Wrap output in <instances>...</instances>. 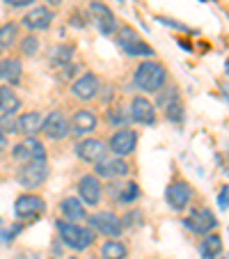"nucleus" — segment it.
<instances>
[{
	"label": "nucleus",
	"mask_w": 229,
	"mask_h": 259,
	"mask_svg": "<svg viewBox=\"0 0 229 259\" xmlns=\"http://www.w3.org/2000/svg\"><path fill=\"white\" fill-rule=\"evenodd\" d=\"M165 80H167V69L161 62H156V60H142L135 69V76H133L135 88L147 94H154L158 90H163Z\"/></svg>",
	"instance_id": "obj_1"
},
{
	"label": "nucleus",
	"mask_w": 229,
	"mask_h": 259,
	"mask_svg": "<svg viewBox=\"0 0 229 259\" xmlns=\"http://www.w3.org/2000/svg\"><path fill=\"white\" fill-rule=\"evenodd\" d=\"M58 227L60 241H62L67 248L76 250V252H83V250L92 248V243L97 241V234H94L92 227H83L78 223H67V220H58L55 223Z\"/></svg>",
	"instance_id": "obj_2"
},
{
	"label": "nucleus",
	"mask_w": 229,
	"mask_h": 259,
	"mask_svg": "<svg viewBox=\"0 0 229 259\" xmlns=\"http://www.w3.org/2000/svg\"><path fill=\"white\" fill-rule=\"evenodd\" d=\"M49 163L46 161H30V163H21L19 172H16V179L23 188L28 191H34V188H39L46 184L49 179Z\"/></svg>",
	"instance_id": "obj_3"
},
{
	"label": "nucleus",
	"mask_w": 229,
	"mask_h": 259,
	"mask_svg": "<svg viewBox=\"0 0 229 259\" xmlns=\"http://www.w3.org/2000/svg\"><path fill=\"white\" fill-rule=\"evenodd\" d=\"M115 39H117L119 49L124 51L126 55H131V58H138V55H154V49L151 46H147L145 41H142V37L135 32L133 28H128V25H124L119 32H115Z\"/></svg>",
	"instance_id": "obj_4"
},
{
	"label": "nucleus",
	"mask_w": 229,
	"mask_h": 259,
	"mask_svg": "<svg viewBox=\"0 0 229 259\" xmlns=\"http://www.w3.org/2000/svg\"><path fill=\"white\" fill-rule=\"evenodd\" d=\"M108 149H110L115 156L126 158L131 156L138 149V131H133L131 126H122L110 136V142H108Z\"/></svg>",
	"instance_id": "obj_5"
},
{
	"label": "nucleus",
	"mask_w": 229,
	"mask_h": 259,
	"mask_svg": "<svg viewBox=\"0 0 229 259\" xmlns=\"http://www.w3.org/2000/svg\"><path fill=\"white\" fill-rule=\"evenodd\" d=\"M87 220H89V225H92V230H97L99 234L108 236V239H119L124 232L122 218L115 211H99V213L89 215Z\"/></svg>",
	"instance_id": "obj_6"
},
{
	"label": "nucleus",
	"mask_w": 229,
	"mask_h": 259,
	"mask_svg": "<svg viewBox=\"0 0 229 259\" xmlns=\"http://www.w3.org/2000/svg\"><path fill=\"white\" fill-rule=\"evenodd\" d=\"M46 211V200L34 193H23L14 202V215L19 220H34Z\"/></svg>",
	"instance_id": "obj_7"
},
{
	"label": "nucleus",
	"mask_w": 229,
	"mask_h": 259,
	"mask_svg": "<svg viewBox=\"0 0 229 259\" xmlns=\"http://www.w3.org/2000/svg\"><path fill=\"white\" fill-rule=\"evenodd\" d=\"M12 158L19 163H30V161H46V147L37 138H25L23 142H16L12 147Z\"/></svg>",
	"instance_id": "obj_8"
},
{
	"label": "nucleus",
	"mask_w": 229,
	"mask_h": 259,
	"mask_svg": "<svg viewBox=\"0 0 229 259\" xmlns=\"http://www.w3.org/2000/svg\"><path fill=\"white\" fill-rule=\"evenodd\" d=\"M193 195H195V193H193V186H190L186 179H174L165 191L167 204H170V209H174V211L188 209L190 202H193Z\"/></svg>",
	"instance_id": "obj_9"
},
{
	"label": "nucleus",
	"mask_w": 229,
	"mask_h": 259,
	"mask_svg": "<svg viewBox=\"0 0 229 259\" xmlns=\"http://www.w3.org/2000/svg\"><path fill=\"white\" fill-rule=\"evenodd\" d=\"M97 126H99L97 110H92V108H80V110L73 113L71 122H69V133H73V136H78V138H85V136H92V133L97 131Z\"/></svg>",
	"instance_id": "obj_10"
},
{
	"label": "nucleus",
	"mask_w": 229,
	"mask_h": 259,
	"mask_svg": "<svg viewBox=\"0 0 229 259\" xmlns=\"http://www.w3.org/2000/svg\"><path fill=\"white\" fill-rule=\"evenodd\" d=\"M89 14H92L94 25L99 28V32L101 34L110 37V34L117 32V19H115V14L110 12V7H108L106 3H101V0L89 3Z\"/></svg>",
	"instance_id": "obj_11"
},
{
	"label": "nucleus",
	"mask_w": 229,
	"mask_h": 259,
	"mask_svg": "<svg viewBox=\"0 0 229 259\" xmlns=\"http://www.w3.org/2000/svg\"><path fill=\"white\" fill-rule=\"evenodd\" d=\"M78 200L87 206H99L103 200V184L99 177L85 175L78 179Z\"/></svg>",
	"instance_id": "obj_12"
},
{
	"label": "nucleus",
	"mask_w": 229,
	"mask_h": 259,
	"mask_svg": "<svg viewBox=\"0 0 229 259\" xmlns=\"http://www.w3.org/2000/svg\"><path fill=\"white\" fill-rule=\"evenodd\" d=\"M99 90H101V80H99V76L94 71L83 73L78 80H73L71 83V94L78 99V101H83V103L97 99Z\"/></svg>",
	"instance_id": "obj_13"
},
{
	"label": "nucleus",
	"mask_w": 229,
	"mask_h": 259,
	"mask_svg": "<svg viewBox=\"0 0 229 259\" xmlns=\"http://www.w3.org/2000/svg\"><path fill=\"white\" fill-rule=\"evenodd\" d=\"M184 225L188 227L190 232H195V234H209V232H213L215 227H218V218H215L213 213H211L206 206H202V209H195L193 213L188 215V218L184 220Z\"/></svg>",
	"instance_id": "obj_14"
},
{
	"label": "nucleus",
	"mask_w": 229,
	"mask_h": 259,
	"mask_svg": "<svg viewBox=\"0 0 229 259\" xmlns=\"http://www.w3.org/2000/svg\"><path fill=\"white\" fill-rule=\"evenodd\" d=\"M158 103L163 106L165 110V119L172 124H181L184 122V103H181V97H179V90L176 88H170L167 92L161 94Z\"/></svg>",
	"instance_id": "obj_15"
},
{
	"label": "nucleus",
	"mask_w": 229,
	"mask_h": 259,
	"mask_svg": "<svg viewBox=\"0 0 229 259\" xmlns=\"http://www.w3.org/2000/svg\"><path fill=\"white\" fill-rule=\"evenodd\" d=\"M106 142L99 140V138H85V140H80L78 145H76V156L80 158V161L85 163H97L101 161V158H106Z\"/></svg>",
	"instance_id": "obj_16"
},
{
	"label": "nucleus",
	"mask_w": 229,
	"mask_h": 259,
	"mask_svg": "<svg viewBox=\"0 0 229 259\" xmlns=\"http://www.w3.org/2000/svg\"><path fill=\"white\" fill-rule=\"evenodd\" d=\"M128 117L138 124H154L156 122V106L149 101L147 97H133L131 99V113Z\"/></svg>",
	"instance_id": "obj_17"
},
{
	"label": "nucleus",
	"mask_w": 229,
	"mask_h": 259,
	"mask_svg": "<svg viewBox=\"0 0 229 259\" xmlns=\"http://www.w3.org/2000/svg\"><path fill=\"white\" fill-rule=\"evenodd\" d=\"M51 23H53V12L49 10V7H32V10L28 12V14L21 19V25L28 30H32V32H41V30H49Z\"/></svg>",
	"instance_id": "obj_18"
},
{
	"label": "nucleus",
	"mask_w": 229,
	"mask_h": 259,
	"mask_svg": "<svg viewBox=\"0 0 229 259\" xmlns=\"http://www.w3.org/2000/svg\"><path fill=\"white\" fill-rule=\"evenodd\" d=\"M41 133H44L49 140H64L69 136V122L60 110L51 113L49 117H44V124H41Z\"/></svg>",
	"instance_id": "obj_19"
},
{
	"label": "nucleus",
	"mask_w": 229,
	"mask_h": 259,
	"mask_svg": "<svg viewBox=\"0 0 229 259\" xmlns=\"http://www.w3.org/2000/svg\"><path fill=\"white\" fill-rule=\"evenodd\" d=\"M41 124H44V113L30 110V113H23L21 117H16L14 133H21V136H25V138H32L34 133L41 131Z\"/></svg>",
	"instance_id": "obj_20"
},
{
	"label": "nucleus",
	"mask_w": 229,
	"mask_h": 259,
	"mask_svg": "<svg viewBox=\"0 0 229 259\" xmlns=\"http://www.w3.org/2000/svg\"><path fill=\"white\" fill-rule=\"evenodd\" d=\"M23 73V64L19 58H3L0 60V85H16Z\"/></svg>",
	"instance_id": "obj_21"
},
{
	"label": "nucleus",
	"mask_w": 229,
	"mask_h": 259,
	"mask_svg": "<svg viewBox=\"0 0 229 259\" xmlns=\"http://www.w3.org/2000/svg\"><path fill=\"white\" fill-rule=\"evenodd\" d=\"M60 211H62L67 223H80V220H87V211H85V204L78 200V197H64L60 202Z\"/></svg>",
	"instance_id": "obj_22"
},
{
	"label": "nucleus",
	"mask_w": 229,
	"mask_h": 259,
	"mask_svg": "<svg viewBox=\"0 0 229 259\" xmlns=\"http://www.w3.org/2000/svg\"><path fill=\"white\" fill-rule=\"evenodd\" d=\"M21 108V99L10 85H0V115H16Z\"/></svg>",
	"instance_id": "obj_23"
},
{
	"label": "nucleus",
	"mask_w": 229,
	"mask_h": 259,
	"mask_svg": "<svg viewBox=\"0 0 229 259\" xmlns=\"http://www.w3.org/2000/svg\"><path fill=\"white\" fill-rule=\"evenodd\" d=\"M200 252L204 259H215L222 252V236L215 234V232H209V234L202 236L200 241Z\"/></svg>",
	"instance_id": "obj_24"
},
{
	"label": "nucleus",
	"mask_w": 229,
	"mask_h": 259,
	"mask_svg": "<svg viewBox=\"0 0 229 259\" xmlns=\"http://www.w3.org/2000/svg\"><path fill=\"white\" fill-rule=\"evenodd\" d=\"M16 41H19V23L10 21L0 25V53H7L12 46H16Z\"/></svg>",
	"instance_id": "obj_25"
},
{
	"label": "nucleus",
	"mask_w": 229,
	"mask_h": 259,
	"mask_svg": "<svg viewBox=\"0 0 229 259\" xmlns=\"http://www.w3.org/2000/svg\"><path fill=\"white\" fill-rule=\"evenodd\" d=\"M73 46H69V44H60V46H55L53 49V53H51V67H58V69H62V67H67V64H71L73 62Z\"/></svg>",
	"instance_id": "obj_26"
},
{
	"label": "nucleus",
	"mask_w": 229,
	"mask_h": 259,
	"mask_svg": "<svg viewBox=\"0 0 229 259\" xmlns=\"http://www.w3.org/2000/svg\"><path fill=\"white\" fill-rule=\"evenodd\" d=\"M128 248L117 239H108L101 245V259H126Z\"/></svg>",
	"instance_id": "obj_27"
},
{
	"label": "nucleus",
	"mask_w": 229,
	"mask_h": 259,
	"mask_svg": "<svg viewBox=\"0 0 229 259\" xmlns=\"http://www.w3.org/2000/svg\"><path fill=\"white\" fill-rule=\"evenodd\" d=\"M138 197H140V186H138L135 181L122 184V188H119V195H117L119 204H133V202H138Z\"/></svg>",
	"instance_id": "obj_28"
},
{
	"label": "nucleus",
	"mask_w": 229,
	"mask_h": 259,
	"mask_svg": "<svg viewBox=\"0 0 229 259\" xmlns=\"http://www.w3.org/2000/svg\"><path fill=\"white\" fill-rule=\"evenodd\" d=\"M21 53L25 55V58H32V55H37V51H39V39L34 37V34H28V37H23L19 44Z\"/></svg>",
	"instance_id": "obj_29"
},
{
	"label": "nucleus",
	"mask_w": 229,
	"mask_h": 259,
	"mask_svg": "<svg viewBox=\"0 0 229 259\" xmlns=\"http://www.w3.org/2000/svg\"><path fill=\"white\" fill-rule=\"evenodd\" d=\"M94 177H99V179H112V167H110V158H101V161L94 163Z\"/></svg>",
	"instance_id": "obj_30"
},
{
	"label": "nucleus",
	"mask_w": 229,
	"mask_h": 259,
	"mask_svg": "<svg viewBox=\"0 0 229 259\" xmlns=\"http://www.w3.org/2000/svg\"><path fill=\"white\" fill-rule=\"evenodd\" d=\"M110 167H112V175H115V177H126L128 170H131V167H128V163L124 161V158H119V156L112 158V161H110Z\"/></svg>",
	"instance_id": "obj_31"
},
{
	"label": "nucleus",
	"mask_w": 229,
	"mask_h": 259,
	"mask_svg": "<svg viewBox=\"0 0 229 259\" xmlns=\"http://www.w3.org/2000/svg\"><path fill=\"white\" fill-rule=\"evenodd\" d=\"M140 225H142V213H140V211H135V209L128 211V213L122 218V227H124V230H126V227H140Z\"/></svg>",
	"instance_id": "obj_32"
},
{
	"label": "nucleus",
	"mask_w": 229,
	"mask_h": 259,
	"mask_svg": "<svg viewBox=\"0 0 229 259\" xmlns=\"http://www.w3.org/2000/svg\"><path fill=\"white\" fill-rule=\"evenodd\" d=\"M106 119L110 124H126L131 117H128L126 110H122V108H115V110H110V113L106 115Z\"/></svg>",
	"instance_id": "obj_33"
},
{
	"label": "nucleus",
	"mask_w": 229,
	"mask_h": 259,
	"mask_svg": "<svg viewBox=\"0 0 229 259\" xmlns=\"http://www.w3.org/2000/svg\"><path fill=\"white\" fill-rule=\"evenodd\" d=\"M227 191H229V188L222 186V188H220V193H218V206L222 211H227Z\"/></svg>",
	"instance_id": "obj_34"
},
{
	"label": "nucleus",
	"mask_w": 229,
	"mask_h": 259,
	"mask_svg": "<svg viewBox=\"0 0 229 259\" xmlns=\"http://www.w3.org/2000/svg\"><path fill=\"white\" fill-rule=\"evenodd\" d=\"M10 7H30L34 0H5Z\"/></svg>",
	"instance_id": "obj_35"
},
{
	"label": "nucleus",
	"mask_w": 229,
	"mask_h": 259,
	"mask_svg": "<svg viewBox=\"0 0 229 259\" xmlns=\"http://www.w3.org/2000/svg\"><path fill=\"white\" fill-rule=\"evenodd\" d=\"M7 145H10V142H7V136H5L3 131H0V152H5Z\"/></svg>",
	"instance_id": "obj_36"
},
{
	"label": "nucleus",
	"mask_w": 229,
	"mask_h": 259,
	"mask_svg": "<svg viewBox=\"0 0 229 259\" xmlns=\"http://www.w3.org/2000/svg\"><path fill=\"white\" fill-rule=\"evenodd\" d=\"M46 3H49L51 7H60V5H62V3H64V0H46Z\"/></svg>",
	"instance_id": "obj_37"
},
{
	"label": "nucleus",
	"mask_w": 229,
	"mask_h": 259,
	"mask_svg": "<svg viewBox=\"0 0 229 259\" xmlns=\"http://www.w3.org/2000/svg\"><path fill=\"white\" fill-rule=\"evenodd\" d=\"M71 259H78V257H71Z\"/></svg>",
	"instance_id": "obj_38"
},
{
	"label": "nucleus",
	"mask_w": 229,
	"mask_h": 259,
	"mask_svg": "<svg viewBox=\"0 0 229 259\" xmlns=\"http://www.w3.org/2000/svg\"><path fill=\"white\" fill-rule=\"evenodd\" d=\"M0 223H3V220H0Z\"/></svg>",
	"instance_id": "obj_39"
},
{
	"label": "nucleus",
	"mask_w": 229,
	"mask_h": 259,
	"mask_svg": "<svg viewBox=\"0 0 229 259\" xmlns=\"http://www.w3.org/2000/svg\"><path fill=\"white\" fill-rule=\"evenodd\" d=\"M222 259H224V257H222Z\"/></svg>",
	"instance_id": "obj_40"
}]
</instances>
